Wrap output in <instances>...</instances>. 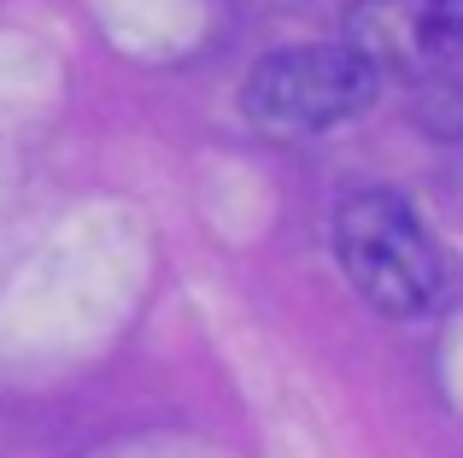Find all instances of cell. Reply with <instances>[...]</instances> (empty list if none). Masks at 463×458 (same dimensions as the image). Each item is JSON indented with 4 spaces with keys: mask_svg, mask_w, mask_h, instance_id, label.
I'll return each mask as SVG.
<instances>
[{
    "mask_svg": "<svg viewBox=\"0 0 463 458\" xmlns=\"http://www.w3.org/2000/svg\"><path fill=\"white\" fill-rule=\"evenodd\" d=\"M375 71L352 47L306 42V47H276L241 82V112L259 136L276 141H311L328 129L352 124L375 106Z\"/></svg>",
    "mask_w": 463,
    "mask_h": 458,
    "instance_id": "obj_2",
    "label": "cell"
},
{
    "mask_svg": "<svg viewBox=\"0 0 463 458\" xmlns=\"http://www.w3.org/2000/svg\"><path fill=\"white\" fill-rule=\"evenodd\" d=\"M340 47H352L375 77L393 71L429 82L463 59V0H352Z\"/></svg>",
    "mask_w": 463,
    "mask_h": 458,
    "instance_id": "obj_3",
    "label": "cell"
},
{
    "mask_svg": "<svg viewBox=\"0 0 463 458\" xmlns=\"http://www.w3.org/2000/svg\"><path fill=\"white\" fill-rule=\"evenodd\" d=\"M411 118H417L429 136H440V141H463V59L446 65V71H434L429 82H417Z\"/></svg>",
    "mask_w": 463,
    "mask_h": 458,
    "instance_id": "obj_4",
    "label": "cell"
},
{
    "mask_svg": "<svg viewBox=\"0 0 463 458\" xmlns=\"http://www.w3.org/2000/svg\"><path fill=\"white\" fill-rule=\"evenodd\" d=\"M335 259L352 294L393 323L422 318L440 300V247L393 188H358L335 206Z\"/></svg>",
    "mask_w": 463,
    "mask_h": 458,
    "instance_id": "obj_1",
    "label": "cell"
}]
</instances>
